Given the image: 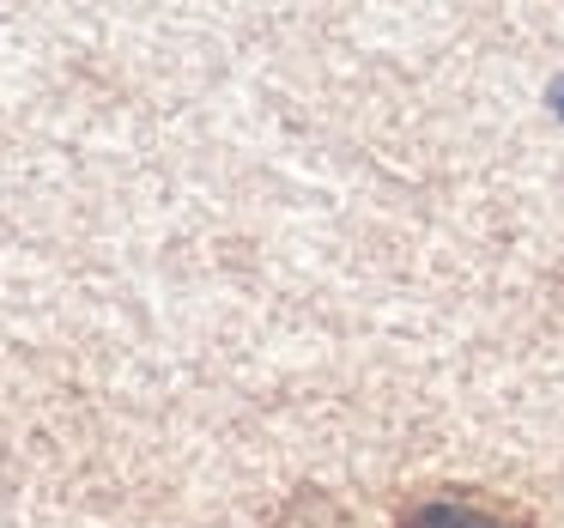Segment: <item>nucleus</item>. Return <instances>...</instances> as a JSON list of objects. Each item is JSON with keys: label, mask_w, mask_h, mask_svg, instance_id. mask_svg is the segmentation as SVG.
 Listing matches in <instances>:
<instances>
[{"label": "nucleus", "mask_w": 564, "mask_h": 528, "mask_svg": "<svg viewBox=\"0 0 564 528\" xmlns=\"http://www.w3.org/2000/svg\"><path fill=\"white\" fill-rule=\"evenodd\" d=\"M413 528H503V522H491L486 510H467V504H425L413 516Z\"/></svg>", "instance_id": "obj_1"}, {"label": "nucleus", "mask_w": 564, "mask_h": 528, "mask_svg": "<svg viewBox=\"0 0 564 528\" xmlns=\"http://www.w3.org/2000/svg\"><path fill=\"white\" fill-rule=\"evenodd\" d=\"M552 104H558V110H564V79H558V86H552Z\"/></svg>", "instance_id": "obj_2"}]
</instances>
